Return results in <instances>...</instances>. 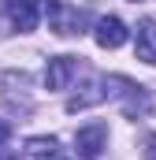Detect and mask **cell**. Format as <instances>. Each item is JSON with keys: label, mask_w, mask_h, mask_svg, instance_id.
<instances>
[{"label": "cell", "mask_w": 156, "mask_h": 160, "mask_svg": "<svg viewBox=\"0 0 156 160\" xmlns=\"http://www.w3.org/2000/svg\"><path fill=\"white\" fill-rule=\"evenodd\" d=\"M7 134H11V127H7V123L0 119V145H4V142H7Z\"/></svg>", "instance_id": "obj_9"}, {"label": "cell", "mask_w": 156, "mask_h": 160, "mask_svg": "<svg viewBox=\"0 0 156 160\" xmlns=\"http://www.w3.org/2000/svg\"><path fill=\"white\" fill-rule=\"evenodd\" d=\"M45 160H60V157H56V153H48V157H45Z\"/></svg>", "instance_id": "obj_11"}, {"label": "cell", "mask_w": 156, "mask_h": 160, "mask_svg": "<svg viewBox=\"0 0 156 160\" xmlns=\"http://www.w3.org/2000/svg\"><path fill=\"white\" fill-rule=\"evenodd\" d=\"M0 160H22V157H19V153H4V149H0Z\"/></svg>", "instance_id": "obj_10"}, {"label": "cell", "mask_w": 156, "mask_h": 160, "mask_svg": "<svg viewBox=\"0 0 156 160\" xmlns=\"http://www.w3.org/2000/svg\"><path fill=\"white\" fill-rule=\"evenodd\" d=\"M134 52H138V60H145V63L156 67V19H141L138 22V30H134Z\"/></svg>", "instance_id": "obj_6"}, {"label": "cell", "mask_w": 156, "mask_h": 160, "mask_svg": "<svg viewBox=\"0 0 156 160\" xmlns=\"http://www.w3.org/2000/svg\"><path fill=\"white\" fill-rule=\"evenodd\" d=\"M75 75H78V60L75 56H52L48 67H45V86L48 89H67Z\"/></svg>", "instance_id": "obj_4"}, {"label": "cell", "mask_w": 156, "mask_h": 160, "mask_svg": "<svg viewBox=\"0 0 156 160\" xmlns=\"http://www.w3.org/2000/svg\"><path fill=\"white\" fill-rule=\"evenodd\" d=\"M45 11H48V26L60 38H75L85 26V15L78 8H71V4H63V0H45Z\"/></svg>", "instance_id": "obj_1"}, {"label": "cell", "mask_w": 156, "mask_h": 160, "mask_svg": "<svg viewBox=\"0 0 156 160\" xmlns=\"http://www.w3.org/2000/svg\"><path fill=\"white\" fill-rule=\"evenodd\" d=\"M30 149H37V153H56V138H30Z\"/></svg>", "instance_id": "obj_7"}, {"label": "cell", "mask_w": 156, "mask_h": 160, "mask_svg": "<svg viewBox=\"0 0 156 160\" xmlns=\"http://www.w3.org/2000/svg\"><path fill=\"white\" fill-rule=\"evenodd\" d=\"M75 149L82 160H97L104 149H108V127L104 123H89L75 134Z\"/></svg>", "instance_id": "obj_2"}, {"label": "cell", "mask_w": 156, "mask_h": 160, "mask_svg": "<svg viewBox=\"0 0 156 160\" xmlns=\"http://www.w3.org/2000/svg\"><path fill=\"white\" fill-rule=\"evenodd\" d=\"M145 157L156 160V134H149V142H145Z\"/></svg>", "instance_id": "obj_8"}, {"label": "cell", "mask_w": 156, "mask_h": 160, "mask_svg": "<svg viewBox=\"0 0 156 160\" xmlns=\"http://www.w3.org/2000/svg\"><path fill=\"white\" fill-rule=\"evenodd\" d=\"M41 4L45 0H7V19L19 34H30L37 26V15H41Z\"/></svg>", "instance_id": "obj_3"}, {"label": "cell", "mask_w": 156, "mask_h": 160, "mask_svg": "<svg viewBox=\"0 0 156 160\" xmlns=\"http://www.w3.org/2000/svg\"><path fill=\"white\" fill-rule=\"evenodd\" d=\"M93 38H97L100 48H119V45H126V22H123L119 15H104V19L97 22Z\"/></svg>", "instance_id": "obj_5"}]
</instances>
